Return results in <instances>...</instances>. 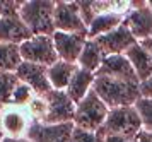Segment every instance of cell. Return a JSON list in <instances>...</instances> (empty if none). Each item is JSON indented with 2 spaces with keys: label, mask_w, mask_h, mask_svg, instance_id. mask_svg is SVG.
I'll use <instances>...</instances> for the list:
<instances>
[{
  "label": "cell",
  "mask_w": 152,
  "mask_h": 142,
  "mask_svg": "<svg viewBox=\"0 0 152 142\" xmlns=\"http://www.w3.org/2000/svg\"><path fill=\"white\" fill-rule=\"evenodd\" d=\"M92 91L108 104L110 110L120 108V106H133L142 98L140 82L123 81V79L101 74H96Z\"/></svg>",
  "instance_id": "1"
},
{
  "label": "cell",
  "mask_w": 152,
  "mask_h": 142,
  "mask_svg": "<svg viewBox=\"0 0 152 142\" xmlns=\"http://www.w3.org/2000/svg\"><path fill=\"white\" fill-rule=\"evenodd\" d=\"M19 15L33 36H53L56 33L55 2H48V0L21 2Z\"/></svg>",
  "instance_id": "2"
},
{
  "label": "cell",
  "mask_w": 152,
  "mask_h": 142,
  "mask_svg": "<svg viewBox=\"0 0 152 142\" xmlns=\"http://www.w3.org/2000/svg\"><path fill=\"white\" fill-rule=\"evenodd\" d=\"M108 115H110L108 104L94 91H91L82 101L77 103L74 125L84 130L97 132V130H103Z\"/></svg>",
  "instance_id": "3"
},
{
  "label": "cell",
  "mask_w": 152,
  "mask_h": 142,
  "mask_svg": "<svg viewBox=\"0 0 152 142\" xmlns=\"http://www.w3.org/2000/svg\"><path fill=\"white\" fill-rule=\"evenodd\" d=\"M142 130H144L142 120H140L135 106L111 108L103 127L104 135H121L126 139H135Z\"/></svg>",
  "instance_id": "4"
},
{
  "label": "cell",
  "mask_w": 152,
  "mask_h": 142,
  "mask_svg": "<svg viewBox=\"0 0 152 142\" xmlns=\"http://www.w3.org/2000/svg\"><path fill=\"white\" fill-rule=\"evenodd\" d=\"M19 48H21L22 62L38 63L46 68L58 62L53 36H31L29 40L21 43Z\"/></svg>",
  "instance_id": "5"
},
{
  "label": "cell",
  "mask_w": 152,
  "mask_h": 142,
  "mask_svg": "<svg viewBox=\"0 0 152 142\" xmlns=\"http://www.w3.org/2000/svg\"><path fill=\"white\" fill-rule=\"evenodd\" d=\"M33 125L28 110L9 104L0 111V134L5 139H26Z\"/></svg>",
  "instance_id": "6"
},
{
  "label": "cell",
  "mask_w": 152,
  "mask_h": 142,
  "mask_svg": "<svg viewBox=\"0 0 152 142\" xmlns=\"http://www.w3.org/2000/svg\"><path fill=\"white\" fill-rule=\"evenodd\" d=\"M123 24L140 43L152 36V9L149 2H132L130 10L125 15Z\"/></svg>",
  "instance_id": "7"
},
{
  "label": "cell",
  "mask_w": 152,
  "mask_h": 142,
  "mask_svg": "<svg viewBox=\"0 0 152 142\" xmlns=\"http://www.w3.org/2000/svg\"><path fill=\"white\" fill-rule=\"evenodd\" d=\"M55 29L62 33L87 34L79 2H55Z\"/></svg>",
  "instance_id": "8"
},
{
  "label": "cell",
  "mask_w": 152,
  "mask_h": 142,
  "mask_svg": "<svg viewBox=\"0 0 152 142\" xmlns=\"http://www.w3.org/2000/svg\"><path fill=\"white\" fill-rule=\"evenodd\" d=\"M19 9H21V2H15V5L9 12L0 15V43L21 45L33 36L26 24L22 22Z\"/></svg>",
  "instance_id": "9"
},
{
  "label": "cell",
  "mask_w": 152,
  "mask_h": 142,
  "mask_svg": "<svg viewBox=\"0 0 152 142\" xmlns=\"http://www.w3.org/2000/svg\"><path fill=\"white\" fill-rule=\"evenodd\" d=\"M45 98L48 103V116L45 123H74L77 103L65 91L51 89Z\"/></svg>",
  "instance_id": "10"
},
{
  "label": "cell",
  "mask_w": 152,
  "mask_h": 142,
  "mask_svg": "<svg viewBox=\"0 0 152 142\" xmlns=\"http://www.w3.org/2000/svg\"><path fill=\"white\" fill-rule=\"evenodd\" d=\"M74 123H41L33 122L28 139L33 142H72Z\"/></svg>",
  "instance_id": "11"
},
{
  "label": "cell",
  "mask_w": 152,
  "mask_h": 142,
  "mask_svg": "<svg viewBox=\"0 0 152 142\" xmlns=\"http://www.w3.org/2000/svg\"><path fill=\"white\" fill-rule=\"evenodd\" d=\"M86 41H87V34L56 31L53 34V43H55L58 60H63V62H69V63L77 65Z\"/></svg>",
  "instance_id": "12"
},
{
  "label": "cell",
  "mask_w": 152,
  "mask_h": 142,
  "mask_svg": "<svg viewBox=\"0 0 152 142\" xmlns=\"http://www.w3.org/2000/svg\"><path fill=\"white\" fill-rule=\"evenodd\" d=\"M15 75L21 82L28 84L36 94L46 96L51 91V84L48 81V68L43 67V65L31 63V62H22L19 68L15 70Z\"/></svg>",
  "instance_id": "13"
},
{
  "label": "cell",
  "mask_w": 152,
  "mask_h": 142,
  "mask_svg": "<svg viewBox=\"0 0 152 142\" xmlns=\"http://www.w3.org/2000/svg\"><path fill=\"white\" fill-rule=\"evenodd\" d=\"M96 41H97V45L101 46V50L104 52L106 57H111V55H125L135 43H138L125 24H121L120 27H116L111 33L96 38Z\"/></svg>",
  "instance_id": "14"
},
{
  "label": "cell",
  "mask_w": 152,
  "mask_h": 142,
  "mask_svg": "<svg viewBox=\"0 0 152 142\" xmlns=\"http://www.w3.org/2000/svg\"><path fill=\"white\" fill-rule=\"evenodd\" d=\"M96 74L101 75H110V77H116V79H123V81H132V82H140L133 67L130 65L128 58L125 55H111L106 57L103 65L99 67Z\"/></svg>",
  "instance_id": "15"
},
{
  "label": "cell",
  "mask_w": 152,
  "mask_h": 142,
  "mask_svg": "<svg viewBox=\"0 0 152 142\" xmlns=\"http://www.w3.org/2000/svg\"><path fill=\"white\" fill-rule=\"evenodd\" d=\"M125 57L128 58V62L133 67V70H135V74H137L140 82H144L149 77H152V58L142 43H135L125 53Z\"/></svg>",
  "instance_id": "16"
},
{
  "label": "cell",
  "mask_w": 152,
  "mask_h": 142,
  "mask_svg": "<svg viewBox=\"0 0 152 142\" xmlns=\"http://www.w3.org/2000/svg\"><path fill=\"white\" fill-rule=\"evenodd\" d=\"M94 79H96V74H92L89 70H84V68H80L77 65L75 74H74V77H72V81H70L65 93L75 103L82 101L84 98L92 91V88H94Z\"/></svg>",
  "instance_id": "17"
},
{
  "label": "cell",
  "mask_w": 152,
  "mask_h": 142,
  "mask_svg": "<svg viewBox=\"0 0 152 142\" xmlns=\"http://www.w3.org/2000/svg\"><path fill=\"white\" fill-rule=\"evenodd\" d=\"M125 15L118 12H106V14H99L94 19L91 21L89 27H87V38L89 40H96L103 34H108L111 31H115L116 27H120L123 24Z\"/></svg>",
  "instance_id": "18"
},
{
  "label": "cell",
  "mask_w": 152,
  "mask_h": 142,
  "mask_svg": "<svg viewBox=\"0 0 152 142\" xmlns=\"http://www.w3.org/2000/svg\"><path fill=\"white\" fill-rule=\"evenodd\" d=\"M75 70H77V65H74V63H69V62H63V60L55 62L51 67H48V81L51 84V89L67 91Z\"/></svg>",
  "instance_id": "19"
},
{
  "label": "cell",
  "mask_w": 152,
  "mask_h": 142,
  "mask_svg": "<svg viewBox=\"0 0 152 142\" xmlns=\"http://www.w3.org/2000/svg\"><path fill=\"white\" fill-rule=\"evenodd\" d=\"M104 58H106V55L104 52L101 50V46L97 45L96 40H89L86 41V45H84V50L80 57H79V62H77V65L84 70H89L92 74H96L99 67L103 65Z\"/></svg>",
  "instance_id": "20"
},
{
  "label": "cell",
  "mask_w": 152,
  "mask_h": 142,
  "mask_svg": "<svg viewBox=\"0 0 152 142\" xmlns=\"http://www.w3.org/2000/svg\"><path fill=\"white\" fill-rule=\"evenodd\" d=\"M22 63L21 48L12 43H0V74L15 72Z\"/></svg>",
  "instance_id": "21"
},
{
  "label": "cell",
  "mask_w": 152,
  "mask_h": 142,
  "mask_svg": "<svg viewBox=\"0 0 152 142\" xmlns=\"http://www.w3.org/2000/svg\"><path fill=\"white\" fill-rule=\"evenodd\" d=\"M19 84V79L15 72H7V74H0V106H9L12 99L15 86Z\"/></svg>",
  "instance_id": "22"
},
{
  "label": "cell",
  "mask_w": 152,
  "mask_h": 142,
  "mask_svg": "<svg viewBox=\"0 0 152 142\" xmlns=\"http://www.w3.org/2000/svg\"><path fill=\"white\" fill-rule=\"evenodd\" d=\"M26 110H28L29 116L33 118V122H41V123L46 122V116H48V103H46V98L45 96L36 94L33 98V101L26 106Z\"/></svg>",
  "instance_id": "23"
},
{
  "label": "cell",
  "mask_w": 152,
  "mask_h": 142,
  "mask_svg": "<svg viewBox=\"0 0 152 142\" xmlns=\"http://www.w3.org/2000/svg\"><path fill=\"white\" fill-rule=\"evenodd\" d=\"M36 96V93L29 88L28 84L19 81V84L15 86L14 93H12V99H10V104L14 106H21V108H26L29 103L33 101V98Z\"/></svg>",
  "instance_id": "24"
},
{
  "label": "cell",
  "mask_w": 152,
  "mask_h": 142,
  "mask_svg": "<svg viewBox=\"0 0 152 142\" xmlns=\"http://www.w3.org/2000/svg\"><path fill=\"white\" fill-rule=\"evenodd\" d=\"M133 106H135L138 116L142 120L144 130L152 132V99H149V98H140Z\"/></svg>",
  "instance_id": "25"
},
{
  "label": "cell",
  "mask_w": 152,
  "mask_h": 142,
  "mask_svg": "<svg viewBox=\"0 0 152 142\" xmlns=\"http://www.w3.org/2000/svg\"><path fill=\"white\" fill-rule=\"evenodd\" d=\"M104 132L97 130V132H91V130H84L75 127L74 134H72V142H104Z\"/></svg>",
  "instance_id": "26"
},
{
  "label": "cell",
  "mask_w": 152,
  "mask_h": 142,
  "mask_svg": "<svg viewBox=\"0 0 152 142\" xmlns=\"http://www.w3.org/2000/svg\"><path fill=\"white\" fill-rule=\"evenodd\" d=\"M140 94H142V98L152 99V77H149L144 82H140Z\"/></svg>",
  "instance_id": "27"
},
{
  "label": "cell",
  "mask_w": 152,
  "mask_h": 142,
  "mask_svg": "<svg viewBox=\"0 0 152 142\" xmlns=\"http://www.w3.org/2000/svg\"><path fill=\"white\" fill-rule=\"evenodd\" d=\"M133 142H152V132H147V130H142L140 134H138Z\"/></svg>",
  "instance_id": "28"
},
{
  "label": "cell",
  "mask_w": 152,
  "mask_h": 142,
  "mask_svg": "<svg viewBox=\"0 0 152 142\" xmlns=\"http://www.w3.org/2000/svg\"><path fill=\"white\" fill-rule=\"evenodd\" d=\"M104 142H133V139H126L121 135H106Z\"/></svg>",
  "instance_id": "29"
},
{
  "label": "cell",
  "mask_w": 152,
  "mask_h": 142,
  "mask_svg": "<svg viewBox=\"0 0 152 142\" xmlns=\"http://www.w3.org/2000/svg\"><path fill=\"white\" fill-rule=\"evenodd\" d=\"M14 5H15V2H0V15H4L5 12H9Z\"/></svg>",
  "instance_id": "30"
},
{
  "label": "cell",
  "mask_w": 152,
  "mask_h": 142,
  "mask_svg": "<svg viewBox=\"0 0 152 142\" xmlns=\"http://www.w3.org/2000/svg\"><path fill=\"white\" fill-rule=\"evenodd\" d=\"M140 43L144 45V48L149 52V55H151V58H152V36H151V38H147L145 41H140Z\"/></svg>",
  "instance_id": "31"
},
{
  "label": "cell",
  "mask_w": 152,
  "mask_h": 142,
  "mask_svg": "<svg viewBox=\"0 0 152 142\" xmlns=\"http://www.w3.org/2000/svg\"><path fill=\"white\" fill-rule=\"evenodd\" d=\"M2 142H33V141H29L28 137H26V139H5V137H4Z\"/></svg>",
  "instance_id": "32"
},
{
  "label": "cell",
  "mask_w": 152,
  "mask_h": 142,
  "mask_svg": "<svg viewBox=\"0 0 152 142\" xmlns=\"http://www.w3.org/2000/svg\"><path fill=\"white\" fill-rule=\"evenodd\" d=\"M2 139H4V137H2V134H0V142H2Z\"/></svg>",
  "instance_id": "33"
},
{
  "label": "cell",
  "mask_w": 152,
  "mask_h": 142,
  "mask_svg": "<svg viewBox=\"0 0 152 142\" xmlns=\"http://www.w3.org/2000/svg\"><path fill=\"white\" fill-rule=\"evenodd\" d=\"M149 5H151V9H152V2H149Z\"/></svg>",
  "instance_id": "34"
},
{
  "label": "cell",
  "mask_w": 152,
  "mask_h": 142,
  "mask_svg": "<svg viewBox=\"0 0 152 142\" xmlns=\"http://www.w3.org/2000/svg\"><path fill=\"white\" fill-rule=\"evenodd\" d=\"M0 111H2V106H0Z\"/></svg>",
  "instance_id": "35"
}]
</instances>
